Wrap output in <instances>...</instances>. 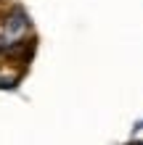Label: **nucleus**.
I'll list each match as a JSON object with an SVG mask.
<instances>
[{
	"label": "nucleus",
	"instance_id": "1",
	"mask_svg": "<svg viewBox=\"0 0 143 145\" xmlns=\"http://www.w3.org/2000/svg\"><path fill=\"white\" fill-rule=\"evenodd\" d=\"M27 32H29V24H27V19H24L19 11L8 13L3 19V24H0V48L3 45H16Z\"/></svg>",
	"mask_w": 143,
	"mask_h": 145
},
{
	"label": "nucleus",
	"instance_id": "2",
	"mask_svg": "<svg viewBox=\"0 0 143 145\" xmlns=\"http://www.w3.org/2000/svg\"><path fill=\"white\" fill-rule=\"evenodd\" d=\"M135 145H143V142H135Z\"/></svg>",
	"mask_w": 143,
	"mask_h": 145
}]
</instances>
